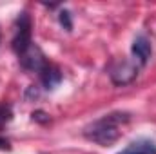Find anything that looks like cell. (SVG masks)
I'll use <instances>...</instances> for the list:
<instances>
[{
  "label": "cell",
  "instance_id": "1",
  "mask_svg": "<svg viewBox=\"0 0 156 154\" xmlns=\"http://www.w3.org/2000/svg\"><path fill=\"white\" fill-rule=\"evenodd\" d=\"M129 121V114L127 113H111V114L102 116L100 120L89 123L83 129V136L89 142H94L102 147L113 145L118 138L122 136L120 127L123 123Z\"/></svg>",
  "mask_w": 156,
  "mask_h": 154
},
{
  "label": "cell",
  "instance_id": "3",
  "mask_svg": "<svg viewBox=\"0 0 156 154\" xmlns=\"http://www.w3.org/2000/svg\"><path fill=\"white\" fill-rule=\"evenodd\" d=\"M140 71V64L136 60H116L109 67V76L115 85H129L134 82Z\"/></svg>",
  "mask_w": 156,
  "mask_h": 154
},
{
  "label": "cell",
  "instance_id": "10",
  "mask_svg": "<svg viewBox=\"0 0 156 154\" xmlns=\"http://www.w3.org/2000/svg\"><path fill=\"white\" fill-rule=\"evenodd\" d=\"M31 118H33L35 121H40V123H47V121H49V116L45 114L44 111H35V113L31 114Z\"/></svg>",
  "mask_w": 156,
  "mask_h": 154
},
{
  "label": "cell",
  "instance_id": "2",
  "mask_svg": "<svg viewBox=\"0 0 156 154\" xmlns=\"http://www.w3.org/2000/svg\"><path fill=\"white\" fill-rule=\"evenodd\" d=\"M31 29H33V24H31V16L24 11L18 15L16 18V26H15V37L11 42V47L13 51L20 56L22 53H26L31 45H33V40H31Z\"/></svg>",
  "mask_w": 156,
  "mask_h": 154
},
{
  "label": "cell",
  "instance_id": "6",
  "mask_svg": "<svg viewBox=\"0 0 156 154\" xmlns=\"http://www.w3.org/2000/svg\"><path fill=\"white\" fill-rule=\"evenodd\" d=\"M118 154H156V143L153 140L140 138L136 142H131L122 152Z\"/></svg>",
  "mask_w": 156,
  "mask_h": 154
},
{
  "label": "cell",
  "instance_id": "5",
  "mask_svg": "<svg viewBox=\"0 0 156 154\" xmlns=\"http://www.w3.org/2000/svg\"><path fill=\"white\" fill-rule=\"evenodd\" d=\"M131 53L134 56V60L140 64V65H145L153 54V45H151V40L147 38L145 35H138L134 42H133V47H131Z\"/></svg>",
  "mask_w": 156,
  "mask_h": 154
},
{
  "label": "cell",
  "instance_id": "9",
  "mask_svg": "<svg viewBox=\"0 0 156 154\" xmlns=\"http://www.w3.org/2000/svg\"><path fill=\"white\" fill-rule=\"evenodd\" d=\"M11 120V109L7 105H0V127Z\"/></svg>",
  "mask_w": 156,
  "mask_h": 154
},
{
  "label": "cell",
  "instance_id": "4",
  "mask_svg": "<svg viewBox=\"0 0 156 154\" xmlns=\"http://www.w3.org/2000/svg\"><path fill=\"white\" fill-rule=\"evenodd\" d=\"M20 65L26 69V71H37L40 73L45 65H47V60H45V54L42 53V49H40L37 44H33L26 53H22L20 56Z\"/></svg>",
  "mask_w": 156,
  "mask_h": 154
},
{
  "label": "cell",
  "instance_id": "7",
  "mask_svg": "<svg viewBox=\"0 0 156 154\" xmlns=\"http://www.w3.org/2000/svg\"><path fill=\"white\" fill-rule=\"evenodd\" d=\"M40 82L45 89H55L60 82H62V73L56 65L47 64L42 71H40Z\"/></svg>",
  "mask_w": 156,
  "mask_h": 154
},
{
  "label": "cell",
  "instance_id": "8",
  "mask_svg": "<svg viewBox=\"0 0 156 154\" xmlns=\"http://www.w3.org/2000/svg\"><path fill=\"white\" fill-rule=\"evenodd\" d=\"M58 20H60V26L66 29V31H71L73 29V20H71V13L67 9H62L58 13Z\"/></svg>",
  "mask_w": 156,
  "mask_h": 154
},
{
  "label": "cell",
  "instance_id": "11",
  "mask_svg": "<svg viewBox=\"0 0 156 154\" xmlns=\"http://www.w3.org/2000/svg\"><path fill=\"white\" fill-rule=\"evenodd\" d=\"M0 149H9V142L0 136Z\"/></svg>",
  "mask_w": 156,
  "mask_h": 154
}]
</instances>
